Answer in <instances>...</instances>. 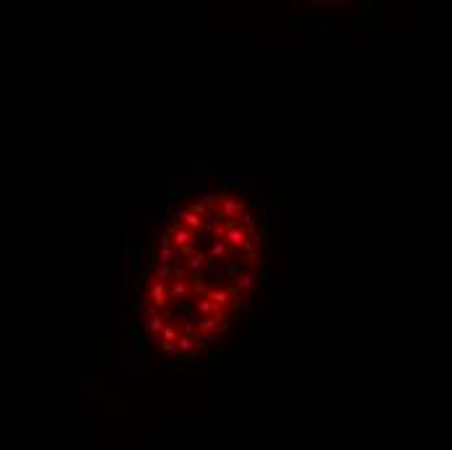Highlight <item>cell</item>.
Here are the masks:
<instances>
[{"mask_svg": "<svg viewBox=\"0 0 452 450\" xmlns=\"http://www.w3.org/2000/svg\"><path fill=\"white\" fill-rule=\"evenodd\" d=\"M206 253L213 258V260H229L234 258V250L229 245H226V239H206Z\"/></svg>", "mask_w": 452, "mask_h": 450, "instance_id": "4", "label": "cell"}, {"mask_svg": "<svg viewBox=\"0 0 452 450\" xmlns=\"http://www.w3.org/2000/svg\"><path fill=\"white\" fill-rule=\"evenodd\" d=\"M247 214V208H244V203L239 198H234V195H221V216H223V221H239L242 216Z\"/></svg>", "mask_w": 452, "mask_h": 450, "instance_id": "1", "label": "cell"}, {"mask_svg": "<svg viewBox=\"0 0 452 450\" xmlns=\"http://www.w3.org/2000/svg\"><path fill=\"white\" fill-rule=\"evenodd\" d=\"M156 247H162V250H169V247H174V239H172V234H167V232H164V234L159 237V245H156Z\"/></svg>", "mask_w": 452, "mask_h": 450, "instance_id": "9", "label": "cell"}, {"mask_svg": "<svg viewBox=\"0 0 452 450\" xmlns=\"http://www.w3.org/2000/svg\"><path fill=\"white\" fill-rule=\"evenodd\" d=\"M190 211H192V214H198V216H203V219H206V224L216 219V214H213L206 203H203V198H200V200H195V203H190Z\"/></svg>", "mask_w": 452, "mask_h": 450, "instance_id": "6", "label": "cell"}, {"mask_svg": "<svg viewBox=\"0 0 452 450\" xmlns=\"http://www.w3.org/2000/svg\"><path fill=\"white\" fill-rule=\"evenodd\" d=\"M169 286V302H177V305H195V297H192V286L190 281H179L174 279Z\"/></svg>", "mask_w": 452, "mask_h": 450, "instance_id": "2", "label": "cell"}, {"mask_svg": "<svg viewBox=\"0 0 452 450\" xmlns=\"http://www.w3.org/2000/svg\"><path fill=\"white\" fill-rule=\"evenodd\" d=\"M255 284H257V276H255V274H244V276H239V279H237V284H234V286L247 294L250 289H255Z\"/></svg>", "mask_w": 452, "mask_h": 450, "instance_id": "7", "label": "cell"}, {"mask_svg": "<svg viewBox=\"0 0 452 450\" xmlns=\"http://www.w3.org/2000/svg\"><path fill=\"white\" fill-rule=\"evenodd\" d=\"M239 227H242L247 234H250L252 239L257 237V227H255V219H252V214H244V216L239 219Z\"/></svg>", "mask_w": 452, "mask_h": 450, "instance_id": "8", "label": "cell"}, {"mask_svg": "<svg viewBox=\"0 0 452 450\" xmlns=\"http://www.w3.org/2000/svg\"><path fill=\"white\" fill-rule=\"evenodd\" d=\"M146 302H151L156 310H169V286L167 284H148L146 286Z\"/></svg>", "mask_w": 452, "mask_h": 450, "instance_id": "3", "label": "cell"}, {"mask_svg": "<svg viewBox=\"0 0 452 450\" xmlns=\"http://www.w3.org/2000/svg\"><path fill=\"white\" fill-rule=\"evenodd\" d=\"M226 310H221L216 302H211L208 297L206 299H198L195 305H192V315L195 318H206V315H223Z\"/></svg>", "mask_w": 452, "mask_h": 450, "instance_id": "5", "label": "cell"}]
</instances>
